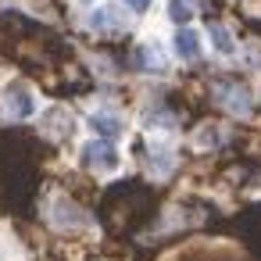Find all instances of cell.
I'll return each mask as SVG.
<instances>
[{
    "instance_id": "obj_1",
    "label": "cell",
    "mask_w": 261,
    "mask_h": 261,
    "mask_svg": "<svg viewBox=\"0 0 261 261\" xmlns=\"http://www.w3.org/2000/svg\"><path fill=\"white\" fill-rule=\"evenodd\" d=\"M79 165L90 168V172H97V175H115L122 168V154H118V147L111 140L93 136V140H86L79 147Z\"/></svg>"
},
{
    "instance_id": "obj_2",
    "label": "cell",
    "mask_w": 261,
    "mask_h": 261,
    "mask_svg": "<svg viewBox=\"0 0 261 261\" xmlns=\"http://www.w3.org/2000/svg\"><path fill=\"white\" fill-rule=\"evenodd\" d=\"M4 115L8 118H15V122H29V118H36L40 115V97H36V90L29 86V83H22V79H11L8 86H4Z\"/></svg>"
},
{
    "instance_id": "obj_3",
    "label": "cell",
    "mask_w": 261,
    "mask_h": 261,
    "mask_svg": "<svg viewBox=\"0 0 261 261\" xmlns=\"http://www.w3.org/2000/svg\"><path fill=\"white\" fill-rule=\"evenodd\" d=\"M50 225L54 229H83V225H90V215L79 204H72L68 197H54L50 200Z\"/></svg>"
},
{
    "instance_id": "obj_4",
    "label": "cell",
    "mask_w": 261,
    "mask_h": 261,
    "mask_svg": "<svg viewBox=\"0 0 261 261\" xmlns=\"http://www.w3.org/2000/svg\"><path fill=\"white\" fill-rule=\"evenodd\" d=\"M136 150H140V161L147 165V172H150V175H161V172H168V168L175 165L172 147H165V143H147V140H136Z\"/></svg>"
},
{
    "instance_id": "obj_5",
    "label": "cell",
    "mask_w": 261,
    "mask_h": 261,
    "mask_svg": "<svg viewBox=\"0 0 261 261\" xmlns=\"http://www.w3.org/2000/svg\"><path fill=\"white\" fill-rule=\"evenodd\" d=\"M172 50H175V58L179 61H197L200 54H204V36L197 33V29H175V36H172Z\"/></svg>"
},
{
    "instance_id": "obj_6",
    "label": "cell",
    "mask_w": 261,
    "mask_h": 261,
    "mask_svg": "<svg viewBox=\"0 0 261 261\" xmlns=\"http://www.w3.org/2000/svg\"><path fill=\"white\" fill-rule=\"evenodd\" d=\"M86 125L100 136V140H111L115 143V136H122V115H115V111H104V108H97V111H90L86 115Z\"/></svg>"
},
{
    "instance_id": "obj_7",
    "label": "cell",
    "mask_w": 261,
    "mask_h": 261,
    "mask_svg": "<svg viewBox=\"0 0 261 261\" xmlns=\"http://www.w3.org/2000/svg\"><path fill=\"white\" fill-rule=\"evenodd\" d=\"M86 25L97 29V33H122V29H125V15H122L115 4H111V8L104 4V8H93V11H90Z\"/></svg>"
},
{
    "instance_id": "obj_8",
    "label": "cell",
    "mask_w": 261,
    "mask_h": 261,
    "mask_svg": "<svg viewBox=\"0 0 261 261\" xmlns=\"http://www.w3.org/2000/svg\"><path fill=\"white\" fill-rule=\"evenodd\" d=\"M215 97H218V104H225V108L236 111V115H247L250 104H254V97H250L243 86H232V83H218V86H215Z\"/></svg>"
},
{
    "instance_id": "obj_9",
    "label": "cell",
    "mask_w": 261,
    "mask_h": 261,
    "mask_svg": "<svg viewBox=\"0 0 261 261\" xmlns=\"http://www.w3.org/2000/svg\"><path fill=\"white\" fill-rule=\"evenodd\" d=\"M72 125H75V118L65 111V108H47V115H43V133L47 136H68L72 133Z\"/></svg>"
},
{
    "instance_id": "obj_10",
    "label": "cell",
    "mask_w": 261,
    "mask_h": 261,
    "mask_svg": "<svg viewBox=\"0 0 261 261\" xmlns=\"http://www.w3.org/2000/svg\"><path fill=\"white\" fill-rule=\"evenodd\" d=\"M204 36L211 40V47H215V54H222V58H229V54H236V40H232V33L222 25V22H207V29H204Z\"/></svg>"
},
{
    "instance_id": "obj_11",
    "label": "cell",
    "mask_w": 261,
    "mask_h": 261,
    "mask_svg": "<svg viewBox=\"0 0 261 261\" xmlns=\"http://www.w3.org/2000/svg\"><path fill=\"white\" fill-rule=\"evenodd\" d=\"M193 15H197V0H165V18L175 22L179 29H186Z\"/></svg>"
},
{
    "instance_id": "obj_12",
    "label": "cell",
    "mask_w": 261,
    "mask_h": 261,
    "mask_svg": "<svg viewBox=\"0 0 261 261\" xmlns=\"http://www.w3.org/2000/svg\"><path fill=\"white\" fill-rule=\"evenodd\" d=\"M140 122H143V129H150V133H172V129H175V118H172L168 111H161V108H147V111L140 115Z\"/></svg>"
},
{
    "instance_id": "obj_13",
    "label": "cell",
    "mask_w": 261,
    "mask_h": 261,
    "mask_svg": "<svg viewBox=\"0 0 261 261\" xmlns=\"http://www.w3.org/2000/svg\"><path fill=\"white\" fill-rule=\"evenodd\" d=\"M193 143H197V147H215V143H218V129H204L200 136H193Z\"/></svg>"
},
{
    "instance_id": "obj_14",
    "label": "cell",
    "mask_w": 261,
    "mask_h": 261,
    "mask_svg": "<svg viewBox=\"0 0 261 261\" xmlns=\"http://www.w3.org/2000/svg\"><path fill=\"white\" fill-rule=\"evenodd\" d=\"M122 4H125L133 15H143V11H150V4H154V0H122Z\"/></svg>"
}]
</instances>
